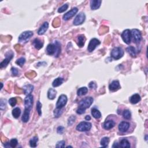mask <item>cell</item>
Segmentation results:
<instances>
[{"label": "cell", "instance_id": "cell-11", "mask_svg": "<svg viewBox=\"0 0 148 148\" xmlns=\"http://www.w3.org/2000/svg\"><path fill=\"white\" fill-rule=\"evenodd\" d=\"M86 16L85 14L83 12H80L79 14H78L77 16L75 17L74 20V24L75 25H79L83 24L85 21Z\"/></svg>", "mask_w": 148, "mask_h": 148}, {"label": "cell", "instance_id": "cell-39", "mask_svg": "<svg viewBox=\"0 0 148 148\" xmlns=\"http://www.w3.org/2000/svg\"><path fill=\"white\" fill-rule=\"evenodd\" d=\"M68 5L67 4H65L63 6H61V7L59 8L57 11L59 13H63L66 11V10L68 9Z\"/></svg>", "mask_w": 148, "mask_h": 148}, {"label": "cell", "instance_id": "cell-3", "mask_svg": "<svg viewBox=\"0 0 148 148\" xmlns=\"http://www.w3.org/2000/svg\"><path fill=\"white\" fill-rule=\"evenodd\" d=\"M92 123L88 121H82L78 124L76 129V130L80 132L88 131L92 128Z\"/></svg>", "mask_w": 148, "mask_h": 148}, {"label": "cell", "instance_id": "cell-19", "mask_svg": "<svg viewBox=\"0 0 148 148\" xmlns=\"http://www.w3.org/2000/svg\"><path fill=\"white\" fill-rule=\"evenodd\" d=\"M34 90V86L32 85L28 84L27 85H25L24 87H23V92L25 95H28L31 94V93L33 92V91Z\"/></svg>", "mask_w": 148, "mask_h": 148}, {"label": "cell", "instance_id": "cell-50", "mask_svg": "<svg viewBox=\"0 0 148 148\" xmlns=\"http://www.w3.org/2000/svg\"><path fill=\"white\" fill-rule=\"evenodd\" d=\"M72 147V146H67V147Z\"/></svg>", "mask_w": 148, "mask_h": 148}, {"label": "cell", "instance_id": "cell-49", "mask_svg": "<svg viewBox=\"0 0 148 148\" xmlns=\"http://www.w3.org/2000/svg\"><path fill=\"white\" fill-rule=\"evenodd\" d=\"M85 120H87V121L90 120H91V117L89 115H87L85 117Z\"/></svg>", "mask_w": 148, "mask_h": 148}, {"label": "cell", "instance_id": "cell-35", "mask_svg": "<svg viewBox=\"0 0 148 148\" xmlns=\"http://www.w3.org/2000/svg\"><path fill=\"white\" fill-rule=\"evenodd\" d=\"M42 104L41 103V102L40 101H37V112L38 113L39 116H41L42 115V111H41V109H42Z\"/></svg>", "mask_w": 148, "mask_h": 148}, {"label": "cell", "instance_id": "cell-20", "mask_svg": "<svg viewBox=\"0 0 148 148\" xmlns=\"http://www.w3.org/2000/svg\"><path fill=\"white\" fill-rule=\"evenodd\" d=\"M141 96L138 94H135L130 98V102L132 104H136L138 103L141 101Z\"/></svg>", "mask_w": 148, "mask_h": 148}, {"label": "cell", "instance_id": "cell-24", "mask_svg": "<svg viewBox=\"0 0 148 148\" xmlns=\"http://www.w3.org/2000/svg\"><path fill=\"white\" fill-rule=\"evenodd\" d=\"M126 51H127V52L132 57H136V55H137L136 49L132 46H128V48H127Z\"/></svg>", "mask_w": 148, "mask_h": 148}, {"label": "cell", "instance_id": "cell-4", "mask_svg": "<svg viewBox=\"0 0 148 148\" xmlns=\"http://www.w3.org/2000/svg\"><path fill=\"white\" fill-rule=\"evenodd\" d=\"M33 32L31 31H24L19 35L18 40H19V42L20 43H26L31 38V37H33Z\"/></svg>", "mask_w": 148, "mask_h": 148}, {"label": "cell", "instance_id": "cell-15", "mask_svg": "<svg viewBox=\"0 0 148 148\" xmlns=\"http://www.w3.org/2000/svg\"><path fill=\"white\" fill-rule=\"evenodd\" d=\"M56 45L53 43H50L47 46L46 49V52L48 55H53L56 53Z\"/></svg>", "mask_w": 148, "mask_h": 148}, {"label": "cell", "instance_id": "cell-22", "mask_svg": "<svg viewBox=\"0 0 148 148\" xmlns=\"http://www.w3.org/2000/svg\"><path fill=\"white\" fill-rule=\"evenodd\" d=\"M57 95V91L53 89V88H50L49 89L48 92V98L49 100H54L56 98V96Z\"/></svg>", "mask_w": 148, "mask_h": 148}, {"label": "cell", "instance_id": "cell-10", "mask_svg": "<svg viewBox=\"0 0 148 148\" xmlns=\"http://www.w3.org/2000/svg\"><path fill=\"white\" fill-rule=\"evenodd\" d=\"M33 103H34L33 95H32L31 94L27 95L26 97L25 98L24 102L25 110H28L30 111L31 110L33 106Z\"/></svg>", "mask_w": 148, "mask_h": 148}, {"label": "cell", "instance_id": "cell-2", "mask_svg": "<svg viewBox=\"0 0 148 148\" xmlns=\"http://www.w3.org/2000/svg\"><path fill=\"white\" fill-rule=\"evenodd\" d=\"M124 50L123 49L120 47H116L114 48L112 50L111 52V56L113 59L119 60L121 59L124 55Z\"/></svg>", "mask_w": 148, "mask_h": 148}, {"label": "cell", "instance_id": "cell-44", "mask_svg": "<svg viewBox=\"0 0 148 148\" xmlns=\"http://www.w3.org/2000/svg\"><path fill=\"white\" fill-rule=\"evenodd\" d=\"M66 145V142L64 141H59L57 144L56 145V147H64Z\"/></svg>", "mask_w": 148, "mask_h": 148}, {"label": "cell", "instance_id": "cell-21", "mask_svg": "<svg viewBox=\"0 0 148 148\" xmlns=\"http://www.w3.org/2000/svg\"><path fill=\"white\" fill-rule=\"evenodd\" d=\"M33 44L35 48L37 49V50H40L41 48H42L43 46V43L42 42V41H41L40 39L38 38H35V40L33 41Z\"/></svg>", "mask_w": 148, "mask_h": 148}, {"label": "cell", "instance_id": "cell-40", "mask_svg": "<svg viewBox=\"0 0 148 148\" xmlns=\"http://www.w3.org/2000/svg\"><path fill=\"white\" fill-rule=\"evenodd\" d=\"M7 106L6 100L1 99L0 101V109L1 110H4Z\"/></svg>", "mask_w": 148, "mask_h": 148}, {"label": "cell", "instance_id": "cell-33", "mask_svg": "<svg viewBox=\"0 0 148 148\" xmlns=\"http://www.w3.org/2000/svg\"><path fill=\"white\" fill-rule=\"evenodd\" d=\"M38 141V138L37 137H34L30 140L29 144L31 147H36L37 146V142Z\"/></svg>", "mask_w": 148, "mask_h": 148}, {"label": "cell", "instance_id": "cell-28", "mask_svg": "<svg viewBox=\"0 0 148 148\" xmlns=\"http://www.w3.org/2000/svg\"><path fill=\"white\" fill-rule=\"evenodd\" d=\"M64 82V79L62 78H57L53 80V82L52 83V86L54 87H56L60 86L63 84V83Z\"/></svg>", "mask_w": 148, "mask_h": 148}, {"label": "cell", "instance_id": "cell-36", "mask_svg": "<svg viewBox=\"0 0 148 148\" xmlns=\"http://www.w3.org/2000/svg\"><path fill=\"white\" fill-rule=\"evenodd\" d=\"M25 63V59L23 57H21L19 59H17L16 61V63L18 65V66H19L21 67L23 66V65Z\"/></svg>", "mask_w": 148, "mask_h": 148}, {"label": "cell", "instance_id": "cell-38", "mask_svg": "<svg viewBox=\"0 0 148 148\" xmlns=\"http://www.w3.org/2000/svg\"><path fill=\"white\" fill-rule=\"evenodd\" d=\"M63 111H62L61 109H57L56 108L54 111V115L55 118H59V117L61 115Z\"/></svg>", "mask_w": 148, "mask_h": 148}, {"label": "cell", "instance_id": "cell-42", "mask_svg": "<svg viewBox=\"0 0 148 148\" xmlns=\"http://www.w3.org/2000/svg\"><path fill=\"white\" fill-rule=\"evenodd\" d=\"M75 119H76V118L74 116H71V117H69V118L68 119V126H72V124H73V123L75 121Z\"/></svg>", "mask_w": 148, "mask_h": 148}, {"label": "cell", "instance_id": "cell-30", "mask_svg": "<svg viewBox=\"0 0 148 148\" xmlns=\"http://www.w3.org/2000/svg\"><path fill=\"white\" fill-rule=\"evenodd\" d=\"M88 92V89L86 87H83L80 88L77 91V95L80 97V96H83L86 95Z\"/></svg>", "mask_w": 148, "mask_h": 148}, {"label": "cell", "instance_id": "cell-7", "mask_svg": "<svg viewBox=\"0 0 148 148\" xmlns=\"http://www.w3.org/2000/svg\"><path fill=\"white\" fill-rule=\"evenodd\" d=\"M121 37L122 40H123V41H124V42L127 44V45H129V44L131 43V38H132L131 30L127 29L123 31V33H121Z\"/></svg>", "mask_w": 148, "mask_h": 148}, {"label": "cell", "instance_id": "cell-17", "mask_svg": "<svg viewBox=\"0 0 148 148\" xmlns=\"http://www.w3.org/2000/svg\"><path fill=\"white\" fill-rule=\"evenodd\" d=\"M49 28V23L47 22H45L43 23V24L41 25L40 28H39L38 31V34L39 35H42L46 33Z\"/></svg>", "mask_w": 148, "mask_h": 148}, {"label": "cell", "instance_id": "cell-16", "mask_svg": "<svg viewBox=\"0 0 148 148\" xmlns=\"http://www.w3.org/2000/svg\"><path fill=\"white\" fill-rule=\"evenodd\" d=\"M102 1L101 0H92L90 1V8L92 10H97L101 7Z\"/></svg>", "mask_w": 148, "mask_h": 148}, {"label": "cell", "instance_id": "cell-23", "mask_svg": "<svg viewBox=\"0 0 148 148\" xmlns=\"http://www.w3.org/2000/svg\"><path fill=\"white\" fill-rule=\"evenodd\" d=\"M30 111L28 110H24V113L23 114L22 120L24 123H27L28 121L30 119Z\"/></svg>", "mask_w": 148, "mask_h": 148}, {"label": "cell", "instance_id": "cell-29", "mask_svg": "<svg viewBox=\"0 0 148 148\" xmlns=\"http://www.w3.org/2000/svg\"><path fill=\"white\" fill-rule=\"evenodd\" d=\"M54 44L56 45V48L55 57H58L59 56V54L61 53V43H60L59 41H54Z\"/></svg>", "mask_w": 148, "mask_h": 148}, {"label": "cell", "instance_id": "cell-45", "mask_svg": "<svg viewBox=\"0 0 148 148\" xmlns=\"http://www.w3.org/2000/svg\"><path fill=\"white\" fill-rule=\"evenodd\" d=\"M89 87L91 89L95 90L96 89V88H97V84H96L94 82H90L89 84Z\"/></svg>", "mask_w": 148, "mask_h": 148}, {"label": "cell", "instance_id": "cell-8", "mask_svg": "<svg viewBox=\"0 0 148 148\" xmlns=\"http://www.w3.org/2000/svg\"><path fill=\"white\" fill-rule=\"evenodd\" d=\"M68 101V98L66 95L61 94L58 98V100L56 103V108L62 109L64 106H66Z\"/></svg>", "mask_w": 148, "mask_h": 148}, {"label": "cell", "instance_id": "cell-41", "mask_svg": "<svg viewBox=\"0 0 148 148\" xmlns=\"http://www.w3.org/2000/svg\"><path fill=\"white\" fill-rule=\"evenodd\" d=\"M8 102L9 104V105H11L12 107H14V106L16 104L17 100L15 98H11L9 100Z\"/></svg>", "mask_w": 148, "mask_h": 148}, {"label": "cell", "instance_id": "cell-5", "mask_svg": "<svg viewBox=\"0 0 148 148\" xmlns=\"http://www.w3.org/2000/svg\"><path fill=\"white\" fill-rule=\"evenodd\" d=\"M14 53L12 51L10 50L5 53V59L2 61L1 64H0V68H2L4 67H6L8 64L11 62V60L14 58Z\"/></svg>", "mask_w": 148, "mask_h": 148}, {"label": "cell", "instance_id": "cell-6", "mask_svg": "<svg viewBox=\"0 0 148 148\" xmlns=\"http://www.w3.org/2000/svg\"><path fill=\"white\" fill-rule=\"evenodd\" d=\"M131 37L133 38L134 42L136 44L140 43L142 40V34L141 31L138 29H132L131 31Z\"/></svg>", "mask_w": 148, "mask_h": 148}, {"label": "cell", "instance_id": "cell-12", "mask_svg": "<svg viewBox=\"0 0 148 148\" xmlns=\"http://www.w3.org/2000/svg\"><path fill=\"white\" fill-rule=\"evenodd\" d=\"M78 12V9L77 8H72L69 11L67 12L66 14L64 15L63 17V20H65V21H67V20H69L71 18L74 17L77 14Z\"/></svg>", "mask_w": 148, "mask_h": 148}, {"label": "cell", "instance_id": "cell-14", "mask_svg": "<svg viewBox=\"0 0 148 148\" xmlns=\"http://www.w3.org/2000/svg\"><path fill=\"white\" fill-rule=\"evenodd\" d=\"M130 123L127 121H121L119 125V130L121 132H125L128 130L130 127Z\"/></svg>", "mask_w": 148, "mask_h": 148}, {"label": "cell", "instance_id": "cell-26", "mask_svg": "<svg viewBox=\"0 0 148 148\" xmlns=\"http://www.w3.org/2000/svg\"><path fill=\"white\" fill-rule=\"evenodd\" d=\"M78 45L80 48H82L83 46L85 45L86 42L85 36L84 35H79L78 37Z\"/></svg>", "mask_w": 148, "mask_h": 148}, {"label": "cell", "instance_id": "cell-48", "mask_svg": "<svg viewBox=\"0 0 148 148\" xmlns=\"http://www.w3.org/2000/svg\"><path fill=\"white\" fill-rule=\"evenodd\" d=\"M112 147H119V144H118V143H117V142L115 143V144H114L113 145Z\"/></svg>", "mask_w": 148, "mask_h": 148}, {"label": "cell", "instance_id": "cell-34", "mask_svg": "<svg viewBox=\"0 0 148 148\" xmlns=\"http://www.w3.org/2000/svg\"><path fill=\"white\" fill-rule=\"evenodd\" d=\"M123 118L127 119V120H128L131 118V113L130 112V111L128 110H126L123 111Z\"/></svg>", "mask_w": 148, "mask_h": 148}, {"label": "cell", "instance_id": "cell-18", "mask_svg": "<svg viewBox=\"0 0 148 148\" xmlns=\"http://www.w3.org/2000/svg\"><path fill=\"white\" fill-rule=\"evenodd\" d=\"M115 126V122L113 120H106L104 123L103 124V127L105 130H110L113 128Z\"/></svg>", "mask_w": 148, "mask_h": 148}, {"label": "cell", "instance_id": "cell-27", "mask_svg": "<svg viewBox=\"0 0 148 148\" xmlns=\"http://www.w3.org/2000/svg\"><path fill=\"white\" fill-rule=\"evenodd\" d=\"M92 115L94 118L96 119H98L101 118V113L100 111L96 108H93L92 110Z\"/></svg>", "mask_w": 148, "mask_h": 148}, {"label": "cell", "instance_id": "cell-1", "mask_svg": "<svg viewBox=\"0 0 148 148\" xmlns=\"http://www.w3.org/2000/svg\"><path fill=\"white\" fill-rule=\"evenodd\" d=\"M94 99L92 97H87L83 98L79 102V107L76 110V113L79 115H82L85 113L86 110L89 108L92 105Z\"/></svg>", "mask_w": 148, "mask_h": 148}, {"label": "cell", "instance_id": "cell-47", "mask_svg": "<svg viewBox=\"0 0 148 148\" xmlns=\"http://www.w3.org/2000/svg\"><path fill=\"white\" fill-rule=\"evenodd\" d=\"M4 147H7V148L11 147V146H10V145H9V142L5 143V144H4Z\"/></svg>", "mask_w": 148, "mask_h": 148}, {"label": "cell", "instance_id": "cell-25", "mask_svg": "<svg viewBox=\"0 0 148 148\" xmlns=\"http://www.w3.org/2000/svg\"><path fill=\"white\" fill-rule=\"evenodd\" d=\"M119 145V147H123V148L130 147L131 146L130 143V142L128 141V140L125 138L121 139Z\"/></svg>", "mask_w": 148, "mask_h": 148}, {"label": "cell", "instance_id": "cell-46", "mask_svg": "<svg viewBox=\"0 0 148 148\" xmlns=\"http://www.w3.org/2000/svg\"><path fill=\"white\" fill-rule=\"evenodd\" d=\"M64 127L63 126H59L57 128V132L59 134H62L64 131Z\"/></svg>", "mask_w": 148, "mask_h": 148}, {"label": "cell", "instance_id": "cell-31", "mask_svg": "<svg viewBox=\"0 0 148 148\" xmlns=\"http://www.w3.org/2000/svg\"><path fill=\"white\" fill-rule=\"evenodd\" d=\"M21 114V110L19 108L16 107L14 108L12 111V115L14 116V118L15 119H17L19 118Z\"/></svg>", "mask_w": 148, "mask_h": 148}, {"label": "cell", "instance_id": "cell-32", "mask_svg": "<svg viewBox=\"0 0 148 148\" xmlns=\"http://www.w3.org/2000/svg\"><path fill=\"white\" fill-rule=\"evenodd\" d=\"M109 143H110V138L108 137H104L101 140L100 144L101 146L103 147H108Z\"/></svg>", "mask_w": 148, "mask_h": 148}, {"label": "cell", "instance_id": "cell-37", "mask_svg": "<svg viewBox=\"0 0 148 148\" xmlns=\"http://www.w3.org/2000/svg\"><path fill=\"white\" fill-rule=\"evenodd\" d=\"M9 145H10V146H11V147L14 148V147H16L17 145L18 141H17V139L13 138L9 141Z\"/></svg>", "mask_w": 148, "mask_h": 148}, {"label": "cell", "instance_id": "cell-43", "mask_svg": "<svg viewBox=\"0 0 148 148\" xmlns=\"http://www.w3.org/2000/svg\"><path fill=\"white\" fill-rule=\"evenodd\" d=\"M11 72H12V74L13 76H16L19 74V71L18 69L15 68V67H12L11 68Z\"/></svg>", "mask_w": 148, "mask_h": 148}, {"label": "cell", "instance_id": "cell-9", "mask_svg": "<svg viewBox=\"0 0 148 148\" xmlns=\"http://www.w3.org/2000/svg\"><path fill=\"white\" fill-rule=\"evenodd\" d=\"M101 43L100 41L97 38H93L90 40V42L87 46V50L89 52H92L95 50V49L100 45Z\"/></svg>", "mask_w": 148, "mask_h": 148}, {"label": "cell", "instance_id": "cell-13", "mask_svg": "<svg viewBox=\"0 0 148 148\" xmlns=\"http://www.w3.org/2000/svg\"><path fill=\"white\" fill-rule=\"evenodd\" d=\"M120 88V83L118 80H113L109 85V89L111 92H115Z\"/></svg>", "mask_w": 148, "mask_h": 148}]
</instances>
